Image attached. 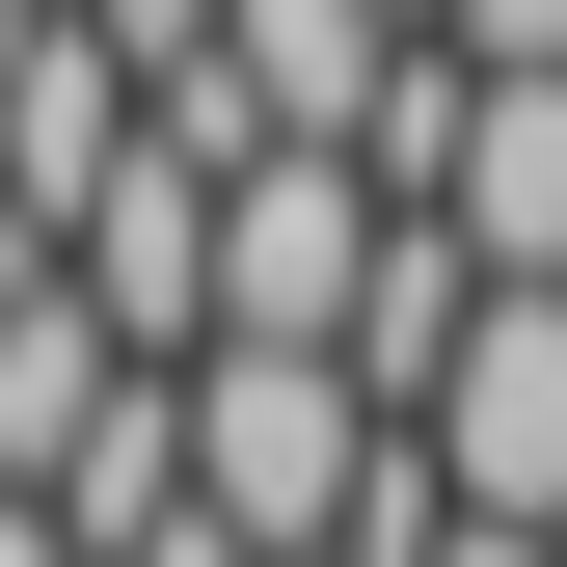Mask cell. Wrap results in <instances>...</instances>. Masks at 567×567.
Segmentation results:
<instances>
[{
  "label": "cell",
  "mask_w": 567,
  "mask_h": 567,
  "mask_svg": "<svg viewBox=\"0 0 567 567\" xmlns=\"http://www.w3.org/2000/svg\"><path fill=\"white\" fill-rule=\"evenodd\" d=\"M379 460H405V433L324 379V351H217V379H189V514H217L244 567H351Z\"/></svg>",
  "instance_id": "1"
},
{
  "label": "cell",
  "mask_w": 567,
  "mask_h": 567,
  "mask_svg": "<svg viewBox=\"0 0 567 567\" xmlns=\"http://www.w3.org/2000/svg\"><path fill=\"white\" fill-rule=\"evenodd\" d=\"M379 270H405V189H379V163H244V217H217V351H324V379H351Z\"/></svg>",
  "instance_id": "2"
},
{
  "label": "cell",
  "mask_w": 567,
  "mask_h": 567,
  "mask_svg": "<svg viewBox=\"0 0 567 567\" xmlns=\"http://www.w3.org/2000/svg\"><path fill=\"white\" fill-rule=\"evenodd\" d=\"M217 217H244V189L189 163V135H135V163H109V217L54 244V270H82V324L135 351V379H217Z\"/></svg>",
  "instance_id": "3"
},
{
  "label": "cell",
  "mask_w": 567,
  "mask_h": 567,
  "mask_svg": "<svg viewBox=\"0 0 567 567\" xmlns=\"http://www.w3.org/2000/svg\"><path fill=\"white\" fill-rule=\"evenodd\" d=\"M135 135H163V82H135L109 28H0V217H28V244H82V217H109Z\"/></svg>",
  "instance_id": "4"
},
{
  "label": "cell",
  "mask_w": 567,
  "mask_h": 567,
  "mask_svg": "<svg viewBox=\"0 0 567 567\" xmlns=\"http://www.w3.org/2000/svg\"><path fill=\"white\" fill-rule=\"evenodd\" d=\"M486 82V54H460ZM433 244L486 270V298H567V82H486L460 109V189H433Z\"/></svg>",
  "instance_id": "5"
},
{
  "label": "cell",
  "mask_w": 567,
  "mask_h": 567,
  "mask_svg": "<svg viewBox=\"0 0 567 567\" xmlns=\"http://www.w3.org/2000/svg\"><path fill=\"white\" fill-rule=\"evenodd\" d=\"M109 405H135V351L82 324V270H54V298H28V324H0V486H28V514H54V486H82V460H109Z\"/></svg>",
  "instance_id": "6"
},
{
  "label": "cell",
  "mask_w": 567,
  "mask_h": 567,
  "mask_svg": "<svg viewBox=\"0 0 567 567\" xmlns=\"http://www.w3.org/2000/svg\"><path fill=\"white\" fill-rule=\"evenodd\" d=\"M433 54H486V82H567V0H405Z\"/></svg>",
  "instance_id": "7"
},
{
  "label": "cell",
  "mask_w": 567,
  "mask_h": 567,
  "mask_svg": "<svg viewBox=\"0 0 567 567\" xmlns=\"http://www.w3.org/2000/svg\"><path fill=\"white\" fill-rule=\"evenodd\" d=\"M0 567H82V540H54V514H28V486H0Z\"/></svg>",
  "instance_id": "8"
},
{
  "label": "cell",
  "mask_w": 567,
  "mask_h": 567,
  "mask_svg": "<svg viewBox=\"0 0 567 567\" xmlns=\"http://www.w3.org/2000/svg\"><path fill=\"white\" fill-rule=\"evenodd\" d=\"M460 567H567V540H460Z\"/></svg>",
  "instance_id": "9"
},
{
  "label": "cell",
  "mask_w": 567,
  "mask_h": 567,
  "mask_svg": "<svg viewBox=\"0 0 567 567\" xmlns=\"http://www.w3.org/2000/svg\"><path fill=\"white\" fill-rule=\"evenodd\" d=\"M28 28H54V0H28Z\"/></svg>",
  "instance_id": "10"
}]
</instances>
